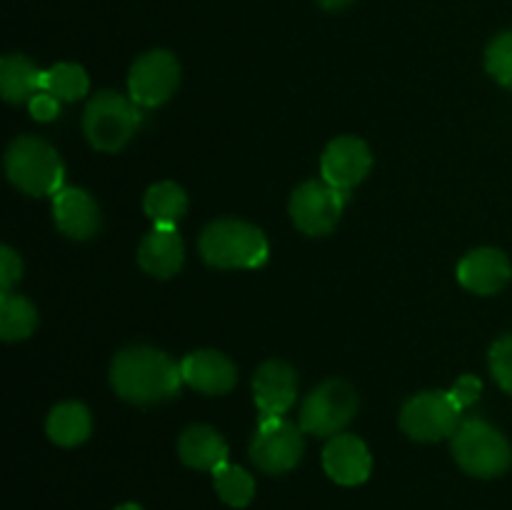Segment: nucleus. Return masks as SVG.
I'll list each match as a JSON object with an SVG mask.
<instances>
[{"mask_svg":"<svg viewBox=\"0 0 512 510\" xmlns=\"http://www.w3.org/2000/svg\"><path fill=\"white\" fill-rule=\"evenodd\" d=\"M110 383L128 403L150 405L173 398L185 380L183 368L168 353L148 345H133L113 358Z\"/></svg>","mask_w":512,"mask_h":510,"instance_id":"obj_1","label":"nucleus"},{"mask_svg":"<svg viewBox=\"0 0 512 510\" xmlns=\"http://www.w3.org/2000/svg\"><path fill=\"white\" fill-rule=\"evenodd\" d=\"M200 255L208 265L223 270H250L265 265L270 255L268 238L258 225L245 220H215L200 235Z\"/></svg>","mask_w":512,"mask_h":510,"instance_id":"obj_2","label":"nucleus"},{"mask_svg":"<svg viewBox=\"0 0 512 510\" xmlns=\"http://www.w3.org/2000/svg\"><path fill=\"white\" fill-rule=\"evenodd\" d=\"M5 173L15 188L40 198L63 190L65 165L53 145L33 135H20L5 153Z\"/></svg>","mask_w":512,"mask_h":510,"instance_id":"obj_3","label":"nucleus"},{"mask_svg":"<svg viewBox=\"0 0 512 510\" xmlns=\"http://www.w3.org/2000/svg\"><path fill=\"white\" fill-rule=\"evenodd\" d=\"M455 463L473 478H498L512 463V450L498 428L480 418H468L453 435Z\"/></svg>","mask_w":512,"mask_h":510,"instance_id":"obj_4","label":"nucleus"},{"mask_svg":"<svg viewBox=\"0 0 512 510\" xmlns=\"http://www.w3.org/2000/svg\"><path fill=\"white\" fill-rule=\"evenodd\" d=\"M140 125L138 103L123 98L115 90H100L83 115V133L100 153H118Z\"/></svg>","mask_w":512,"mask_h":510,"instance_id":"obj_5","label":"nucleus"},{"mask_svg":"<svg viewBox=\"0 0 512 510\" xmlns=\"http://www.w3.org/2000/svg\"><path fill=\"white\" fill-rule=\"evenodd\" d=\"M358 413V393L345 380H325L320 383L300 408V428L303 433L318 438H333Z\"/></svg>","mask_w":512,"mask_h":510,"instance_id":"obj_6","label":"nucleus"},{"mask_svg":"<svg viewBox=\"0 0 512 510\" xmlns=\"http://www.w3.org/2000/svg\"><path fill=\"white\" fill-rule=\"evenodd\" d=\"M460 408L448 390H425L413 395L400 410V428L420 443L453 438L460 420Z\"/></svg>","mask_w":512,"mask_h":510,"instance_id":"obj_7","label":"nucleus"},{"mask_svg":"<svg viewBox=\"0 0 512 510\" xmlns=\"http://www.w3.org/2000/svg\"><path fill=\"white\" fill-rule=\"evenodd\" d=\"M348 203V190H340L325 180H308L295 188L290 198V218L305 235H328L338 225Z\"/></svg>","mask_w":512,"mask_h":510,"instance_id":"obj_8","label":"nucleus"},{"mask_svg":"<svg viewBox=\"0 0 512 510\" xmlns=\"http://www.w3.org/2000/svg\"><path fill=\"white\" fill-rule=\"evenodd\" d=\"M298 425L285 418L260 420L250 443V460L268 475H283L293 470L303 458V435Z\"/></svg>","mask_w":512,"mask_h":510,"instance_id":"obj_9","label":"nucleus"},{"mask_svg":"<svg viewBox=\"0 0 512 510\" xmlns=\"http://www.w3.org/2000/svg\"><path fill=\"white\" fill-rule=\"evenodd\" d=\"M180 83V63L170 50H150L140 55L128 75L130 100L143 108H158Z\"/></svg>","mask_w":512,"mask_h":510,"instance_id":"obj_10","label":"nucleus"},{"mask_svg":"<svg viewBox=\"0 0 512 510\" xmlns=\"http://www.w3.org/2000/svg\"><path fill=\"white\" fill-rule=\"evenodd\" d=\"M370 168H373V155H370L368 143L355 135H340V138L330 140L320 158L323 180L340 190H350L363 183Z\"/></svg>","mask_w":512,"mask_h":510,"instance_id":"obj_11","label":"nucleus"},{"mask_svg":"<svg viewBox=\"0 0 512 510\" xmlns=\"http://www.w3.org/2000/svg\"><path fill=\"white\" fill-rule=\"evenodd\" d=\"M253 393L260 420L283 418L298 398V375L283 360H268L255 370Z\"/></svg>","mask_w":512,"mask_h":510,"instance_id":"obj_12","label":"nucleus"},{"mask_svg":"<svg viewBox=\"0 0 512 510\" xmlns=\"http://www.w3.org/2000/svg\"><path fill=\"white\" fill-rule=\"evenodd\" d=\"M323 468L338 485H360L370 478L373 455L358 435H333L323 450Z\"/></svg>","mask_w":512,"mask_h":510,"instance_id":"obj_13","label":"nucleus"},{"mask_svg":"<svg viewBox=\"0 0 512 510\" xmlns=\"http://www.w3.org/2000/svg\"><path fill=\"white\" fill-rule=\"evenodd\" d=\"M512 275L510 260L498 248L470 250L458 265V280L475 295H493L508 285Z\"/></svg>","mask_w":512,"mask_h":510,"instance_id":"obj_14","label":"nucleus"},{"mask_svg":"<svg viewBox=\"0 0 512 510\" xmlns=\"http://www.w3.org/2000/svg\"><path fill=\"white\" fill-rule=\"evenodd\" d=\"M55 225L73 240H90L100 230L98 203L80 188H63L53 195Z\"/></svg>","mask_w":512,"mask_h":510,"instance_id":"obj_15","label":"nucleus"},{"mask_svg":"<svg viewBox=\"0 0 512 510\" xmlns=\"http://www.w3.org/2000/svg\"><path fill=\"white\" fill-rule=\"evenodd\" d=\"M183 380L193 390L205 395H223L235 388V365L218 350H195L180 363Z\"/></svg>","mask_w":512,"mask_h":510,"instance_id":"obj_16","label":"nucleus"},{"mask_svg":"<svg viewBox=\"0 0 512 510\" xmlns=\"http://www.w3.org/2000/svg\"><path fill=\"white\" fill-rule=\"evenodd\" d=\"M185 260V245L175 225H155L138 248V263L155 278H173Z\"/></svg>","mask_w":512,"mask_h":510,"instance_id":"obj_17","label":"nucleus"},{"mask_svg":"<svg viewBox=\"0 0 512 510\" xmlns=\"http://www.w3.org/2000/svg\"><path fill=\"white\" fill-rule=\"evenodd\" d=\"M178 455L188 468L213 473L220 465L228 463V443L210 425H190L180 435Z\"/></svg>","mask_w":512,"mask_h":510,"instance_id":"obj_18","label":"nucleus"},{"mask_svg":"<svg viewBox=\"0 0 512 510\" xmlns=\"http://www.w3.org/2000/svg\"><path fill=\"white\" fill-rule=\"evenodd\" d=\"M43 90V70L35 68L33 60L25 55H5L0 60V93L8 103L20 105L25 100H33Z\"/></svg>","mask_w":512,"mask_h":510,"instance_id":"obj_19","label":"nucleus"},{"mask_svg":"<svg viewBox=\"0 0 512 510\" xmlns=\"http://www.w3.org/2000/svg\"><path fill=\"white\" fill-rule=\"evenodd\" d=\"M48 438L55 445L63 448H75V445L85 443L93 430V420H90V410L83 403H60L50 410L48 415Z\"/></svg>","mask_w":512,"mask_h":510,"instance_id":"obj_20","label":"nucleus"},{"mask_svg":"<svg viewBox=\"0 0 512 510\" xmlns=\"http://www.w3.org/2000/svg\"><path fill=\"white\" fill-rule=\"evenodd\" d=\"M145 215L153 220L155 225H175L188 210V195L173 180H163V183L150 185L143 200Z\"/></svg>","mask_w":512,"mask_h":510,"instance_id":"obj_21","label":"nucleus"},{"mask_svg":"<svg viewBox=\"0 0 512 510\" xmlns=\"http://www.w3.org/2000/svg\"><path fill=\"white\" fill-rule=\"evenodd\" d=\"M38 328V310L28 298L15 293L0 295V338L5 343L25 340Z\"/></svg>","mask_w":512,"mask_h":510,"instance_id":"obj_22","label":"nucleus"},{"mask_svg":"<svg viewBox=\"0 0 512 510\" xmlns=\"http://www.w3.org/2000/svg\"><path fill=\"white\" fill-rule=\"evenodd\" d=\"M215 493L220 495L225 505L230 508H245L255 498V480L248 470L240 465L223 463L218 470H213Z\"/></svg>","mask_w":512,"mask_h":510,"instance_id":"obj_23","label":"nucleus"},{"mask_svg":"<svg viewBox=\"0 0 512 510\" xmlns=\"http://www.w3.org/2000/svg\"><path fill=\"white\" fill-rule=\"evenodd\" d=\"M90 80L80 65L58 63L53 68L43 70V90L55 95L58 100H78L88 93Z\"/></svg>","mask_w":512,"mask_h":510,"instance_id":"obj_24","label":"nucleus"},{"mask_svg":"<svg viewBox=\"0 0 512 510\" xmlns=\"http://www.w3.org/2000/svg\"><path fill=\"white\" fill-rule=\"evenodd\" d=\"M485 68L500 85L512 88V30L500 33L485 50Z\"/></svg>","mask_w":512,"mask_h":510,"instance_id":"obj_25","label":"nucleus"},{"mask_svg":"<svg viewBox=\"0 0 512 510\" xmlns=\"http://www.w3.org/2000/svg\"><path fill=\"white\" fill-rule=\"evenodd\" d=\"M490 370L500 388L512 393V335H505L490 348Z\"/></svg>","mask_w":512,"mask_h":510,"instance_id":"obj_26","label":"nucleus"},{"mask_svg":"<svg viewBox=\"0 0 512 510\" xmlns=\"http://www.w3.org/2000/svg\"><path fill=\"white\" fill-rule=\"evenodd\" d=\"M20 275H23V260L10 245H3L0 248V288H3V293H10Z\"/></svg>","mask_w":512,"mask_h":510,"instance_id":"obj_27","label":"nucleus"},{"mask_svg":"<svg viewBox=\"0 0 512 510\" xmlns=\"http://www.w3.org/2000/svg\"><path fill=\"white\" fill-rule=\"evenodd\" d=\"M480 390H483V383H480L475 375H463L460 380H455V385L448 390V393L453 395L455 403L465 410L468 405H473L475 400L480 398Z\"/></svg>","mask_w":512,"mask_h":510,"instance_id":"obj_28","label":"nucleus"},{"mask_svg":"<svg viewBox=\"0 0 512 510\" xmlns=\"http://www.w3.org/2000/svg\"><path fill=\"white\" fill-rule=\"evenodd\" d=\"M28 108H30V115H33L35 120H40V123H50V120L58 118L60 100L55 98V95L40 90L38 95H33V100L28 103Z\"/></svg>","mask_w":512,"mask_h":510,"instance_id":"obj_29","label":"nucleus"},{"mask_svg":"<svg viewBox=\"0 0 512 510\" xmlns=\"http://www.w3.org/2000/svg\"><path fill=\"white\" fill-rule=\"evenodd\" d=\"M318 3L328 10H343V8H348L353 0H318Z\"/></svg>","mask_w":512,"mask_h":510,"instance_id":"obj_30","label":"nucleus"},{"mask_svg":"<svg viewBox=\"0 0 512 510\" xmlns=\"http://www.w3.org/2000/svg\"><path fill=\"white\" fill-rule=\"evenodd\" d=\"M115 510H143V508H140L138 503H123V505H118Z\"/></svg>","mask_w":512,"mask_h":510,"instance_id":"obj_31","label":"nucleus"}]
</instances>
